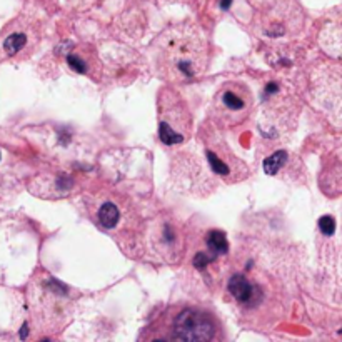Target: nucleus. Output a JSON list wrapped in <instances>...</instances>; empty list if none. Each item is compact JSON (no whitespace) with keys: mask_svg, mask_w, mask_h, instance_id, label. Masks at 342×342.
I'll return each instance as SVG.
<instances>
[{"mask_svg":"<svg viewBox=\"0 0 342 342\" xmlns=\"http://www.w3.org/2000/svg\"><path fill=\"white\" fill-rule=\"evenodd\" d=\"M205 245L214 256H224L227 254L229 251V242H227V237H225L224 232L221 230H210L207 234V239H205Z\"/></svg>","mask_w":342,"mask_h":342,"instance_id":"f8f14e48","label":"nucleus"},{"mask_svg":"<svg viewBox=\"0 0 342 342\" xmlns=\"http://www.w3.org/2000/svg\"><path fill=\"white\" fill-rule=\"evenodd\" d=\"M157 70L172 84H187L204 75L209 64V45L199 27L179 24L157 38Z\"/></svg>","mask_w":342,"mask_h":342,"instance_id":"f257e3e1","label":"nucleus"},{"mask_svg":"<svg viewBox=\"0 0 342 342\" xmlns=\"http://www.w3.org/2000/svg\"><path fill=\"white\" fill-rule=\"evenodd\" d=\"M151 247L165 262H177L184 252V236L171 219H160L151 229Z\"/></svg>","mask_w":342,"mask_h":342,"instance_id":"0eeeda50","label":"nucleus"},{"mask_svg":"<svg viewBox=\"0 0 342 342\" xmlns=\"http://www.w3.org/2000/svg\"><path fill=\"white\" fill-rule=\"evenodd\" d=\"M254 97L245 84L229 80L222 84L210 103V119L221 129L242 125L252 114Z\"/></svg>","mask_w":342,"mask_h":342,"instance_id":"7ed1b4c3","label":"nucleus"},{"mask_svg":"<svg viewBox=\"0 0 342 342\" xmlns=\"http://www.w3.org/2000/svg\"><path fill=\"white\" fill-rule=\"evenodd\" d=\"M319 229L324 236H332L336 232V221L332 216H322L319 219Z\"/></svg>","mask_w":342,"mask_h":342,"instance_id":"4468645a","label":"nucleus"},{"mask_svg":"<svg viewBox=\"0 0 342 342\" xmlns=\"http://www.w3.org/2000/svg\"><path fill=\"white\" fill-rule=\"evenodd\" d=\"M67 65L80 75L94 77L101 74V68H99V60L95 57L94 51L90 49H77V51L70 52L67 55Z\"/></svg>","mask_w":342,"mask_h":342,"instance_id":"1a4fd4ad","label":"nucleus"},{"mask_svg":"<svg viewBox=\"0 0 342 342\" xmlns=\"http://www.w3.org/2000/svg\"><path fill=\"white\" fill-rule=\"evenodd\" d=\"M97 219L105 229H115L120 222V209L112 201H105L99 205Z\"/></svg>","mask_w":342,"mask_h":342,"instance_id":"9b49d317","label":"nucleus"},{"mask_svg":"<svg viewBox=\"0 0 342 342\" xmlns=\"http://www.w3.org/2000/svg\"><path fill=\"white\" fill-rule=\"evenodd\" d=\"M159 139L165 145H180L190 139L192 115L186 101L174 89H164L157 99Z\"/></svg>","mask_w":342,"mask_h":342,"instance_id":"20e7f679","label":"nucleus"},{"mask_svg":"<svg viewBox=\"0 0 342 342\" xmlns=\"http://www.w3.org/2000/svg\"><path fill=\"white\" fill-rule=\"evenodd\" d=\"M204 149H205V157L209 160L212 171L222 180L234 184L247 177V165L230 151L227 144H224L216 136L210 134L209 137L204 139Z\"/></svg>","mask_w":342,"mask_h":342,"instance_id":"39448f33","label":"nucleus"},{"mask_svg":"<svg viewBox=\"0 0 342 342\" xmlns=\"http://www.w3.org/2000/svg\"><path fill=\"white\" fill-rule=\"evenodd\" d=\"M74 295L65 284L55 277H40L37 286V297L34 302L37 321L40 319L47 330H60L74 312Z\"/></svg>","mask_w":342,"mask_h":342,"instance_id":"f03ea898","label":"nucleus"},{"mask_svg":"<svg viewBox=\"0 0 342 342\" xmlns=\"http://www.w3.org/2000/svg\"><path fill=\"white\" fill-rule=\"evenodd\" d=\"M227 289L232 297L242 306H259L264 301V292L257 284H254L245 274H234L229 279Z\"/></svg>","mask_w":342,"mask_h":342,"instance_id":"6e6552de","label":"nucleus"},{"mask_svg":"<svg viewBox=\"0 0 342 342\" xmlns=\"http://www.w3.org/2000/svg\"><path fill=\"white\" fill-rule=\"evenodd\" d=\"M25 336H27V324L24 325V327H22V339H24Z\"/></svg>","mask_w":342,"mask_h":342,"instance_id":"dca6fc26","label":"nucleus"},{"mask_svg":"<svg viewBox=\"0 0 342 342\" xmlns=\"http://www.w3.org/2000/svg\"><path fill=\"white\" fill-rule=\"evenodd\" d=\"M229 5H230V0H222V7H224V9H227Z\"/></svg>","mask_w":342,"mask_h":342,"instance_id":"2eb2a0df","label":"nucleus"},{"mask_svg":"<svg viewBox=\"0 0 342 342\" xmlns=\"http://www.w3.org/2000/svg\"><path fill=\"white\" fill-rule=\"evenodd\" d=\"M172 337L177 341L201 342L217 337V327L207 314L195 309H186L172 322Z\"/></svg>","mask_w":342,"mask_h":342,"instance_id":"423d86ee","label":"nucleus"},{"mask_svg":"<svg viewBox=\"0 0 342 342\" xmlns=\"http://www.w3.org/2000/svg\"><path fill=\"white\" fill-rule=\"evenodd\" d=\"M287 152L284 151H279V152H274L272 155H269L266 160H264V172L267 175H277L280 169L286 165L287 162Z\"/></svg>","mask_w":342,"mask_h":342,"instance_id":"ddd939ff","label":"nucleus"},{"mask_svg":"<svg viewBox=\"0 0 342 342\" xmlns=\"http://www.w3.org/2000/svg\"><path fill=\"white\" fill-rule=\"evenodd\" d=\"M30 32H32L30 29H27V30L17 29V30H14V32H10L2 44L3 53H5L7 57H15L24 52L30 45Z\"/></svg>","mask_w":342,"mask_h":342,"instance_id":"9d476101","label":"nucleus"},{"mask_svg":"<svg viewBox=\"0 0 342 342\" xmlns=\"http://www.w3.org/2000/svg\"><path fill=\"white\" fill-rule=\"evenodd\" d=\"M0 159H2V154H0Z\"/></svg>","mask_w":342,"mask_h":342,"instance_id":"f3484780","label":"nucleus"}]
</instances>
